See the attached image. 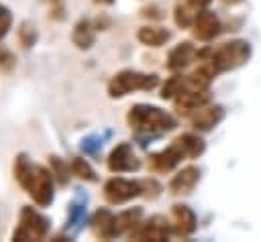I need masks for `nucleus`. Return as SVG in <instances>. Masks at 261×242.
I'll return each mask as SVG.
<instances>
[{
	"label": "nucleus",
	"instance_id": "obj_1",
	"mask_svg": "<svg viewBox=\"0 0 261 242\" xmlns=\"http://www.w3.org/2000/svg\"><path fill=\"white\" fill-rule=\"evenodd\" d=\"M14 179L16 183L29 193V197L39 205V207H47L51 205L53 197H55V189H53V173L51 169H45L43 165H37L29 159L27 153H18L14 157Z\"/></svg>",
	"mask_w": 261,
	"mask_h": 242
},
{
	"label": "nucleus",
	"instance_id": "obj_2",
	"mask_svg": "<svg viewBox=\"0 0 261 242\" xmlns=\"http://www.w3.org/2000/svg\"><path fill=\"white\" fill-rule=\"evenodd\" d=\"M126 120L130 128L137 130L139 134H157L175 128V118L171 114L149 104H135L128 110Z\"/></svg>",
	"mask_w": 261,
	"mask_h": 242
},
{
	"label": "nucleus",
	"instance_id": "obj_3",
	"mask_svg": "<svg viewBox=\"0 0 261 242\" xmlns=\"http://www.w3.org/2000/svg\"><path fill=\"white\" fill-rule=\"evenodd\" d=\"M49 234V218L43 216L39 209L24 205L18 216V224L12 232L14 242H31V240H45Z\"/></svg>",
	"mask_w": 261,
	"mask_h": 242
},
{
	"label": "nucleus",
	"instance_id": "obj_4",
	"mask_svg": "<svg viewBox=\"0 0 261 242\" xmlns=\"http://www.w3.org/2000/svg\"><path fill=\"white\" fill-rule=\"evenodd\" d=\"M159 83V77L155 73H141L133 69L118 71L110 81H108V96L110 98H122L130 92L137 89H153Z\"/></svg>",
	"mask_w": 261,
	"mask_h": 242
},
{
	"label": "nucleus",
	"instance_id": "obj_5",
	"mask_svg": "<svg viewBox=\"0 0 261 242\" xmlns=\"http://www.w3.org/2000/svg\"><path fill=\"white\" fill-rule=\"evenodd\" d=\"M251 55V47L247 41H228L216 47L210 55V69L216 71H226L243 65Z\"/></svg>",
	"mask_w": 261,
	"mask_h": 242
},
{
	"label": "nucleus",
	"instance_id": "obj_6",
	"mask_svg": "<svg viewBox=\"0 0 261 242\" xmlns=\"http://www.w3.org/2000/svg\"><path fill=\"white\" fill-rule=\"evenodd\" d=\"M143 181H130L122 177H112L104 183V197L108 203H126L137 195H143Z\"/></svg>",
	"mask_w": 261,
	"mask_h": 242
},
{
	"label": "nucleus",
	"instance_id": "obj_7",
	"mask_svg": "<svg viewBox=\"0 0 261 242\" xmlns=\"http://www.w3.org/2000/svg\"><path fill=\"white\" fill-rule=\"evenodd\" d=\"M139 167H141V161L137 159L128 142H120L112 148L108 157V169L112 173H130V171H137Z\"/></svg>",
	"mask_w": 261,
	"mask_h": 242
},
{
	"label": "nucleus",
	"instance_id": "obj_8",
	"mask_svg": "<svg viewBox=\"0 0 261 242\" xmlns=\"http://www.w3.org/2000/svg\"><path fill=\"white\" fill-rule=\"evenodd\" d=\"M167 236H169V224H167V220L163 216H153L147 222L139 224L130 232V238H135V240H153V242H159V240H165Z\"/></svg>",
	"mask_w": 261,
	"mask_h": 242
},
{
	"label": "nucleus",
	"instance_id": "obj_9",
	"mask_svg": "<svg viewBox=\"0 0 261 242\" xmlns=\"http://www.w3.org/2000/svg\"><path fill=\"white\" fill-rule=\"evenodd\" d=\"M192 33L198 41H212L218 33H220V20L214 12L210 10H202L196 14L194 18V24H192Z\"/></svg>",
	"mask_w": 261,
	"mask_h": 242
},
{
	"label": "nucleus",
	"instance_id": "obj_10",
	"mask_svg": "<svg viewBox=\"0 0 261 242\" xmlns=\"http://www.w3.org/2000/svg\"><path fill=\"white\" fill-rule=\"evenodd\" d=\"M224 118L222 106H202L192 114V126L198 130H212Z\"/></svg>",
	"mask_w": 261,
	"mask_h": 242
},
{
	"label": "nucleus",
	"instance_id": "obj_11",
	"mask_svg": "<svg viewBox=\"0 0 261 242\" xmlns=\"http://www.w3.org/2000/svg\"><path fill=\"white\" fill-rule=\"evenodd\" d=\"M200 179V169L198 167H184L181 171H177L171 181H169V191L175 193V195H181V193H190L194 189V185L198 183Z\"/></svg>",
	"mask_w": 261,
	"mask_h": 242
},
{
	"label": "nucleus",
	"instance_id": "obj_12",
	"mask_svg": "<svg viewBox=\"0 0 261 242\" xmlns=\"http://www.w3.org/2000/svg\"><path fill=\"white\" fill-rule=\"evenodd\" d=\"M194 55H196V49H194V45L192 43H179V45H175L171 51H169V55H167V69L169 71H179V69H184L186 65H190V61L194 59Z\"/></svg>",
	"mask_w": 261,
	"mask_h": 242
},
{
	"label": "nucleus",
	"instance_id": "obj_13",
	"mask_svg": "<svg viewBox=\"0 0 261 242\" xmlns=\"http://www.w3.org/2000/svg\"><path fill=\"white\" fill-rule=\"evenodd\" d=\"M208 100H210V96L206 94V89H184L175 98V108L179 112H190V110H198V108L206 106Z\"/></svg>",
	"mask_w": 261,
	"mask_h": 242
},
{
	"label": "nucleus",
	"instance_id": "obj_14",
	"mask_svg": "<svg viewBox=\"0 0 261 242\" xmlns=\"http://www.w3.org/2000/svg\"><path fill=\"white\" fill-rule=\"evenodd\" d=\"M173 216V230L179 236H188L196 230V214L188 205H173L171 209Z\"/></svg>",
	"mask_w": 261,
	"mask_h": 242
},
{
	"label": "nucleus",
	"instance_id": "obj_15",
	"mask_svg": "<svg viewBox=\"0 0 261 242\" xmlns=\"http://www.w3.org/2000/svg\"><path fill=\"white\" fill-rule=\"evenodd\" d=\"M181 159H186L184 155H181V150L171 142L165 150H161V153H155L153 157H151V167L155 169V171H161V173H165V171H171Z\"/></svg>",
	"mask_w": 261,
	"mask_h": 242
},
{
	"label": "nucleus",
	"instance_id": "obj_16",
	"mask_svg": "<svg viewBox=\"0 0 261 242\" xmlns=\"http://www.w3.org/2000/svg\"><path fill=\"white\" fill-rule=\"evenodd\" d=\"M141 207H135V209H126V211H122V214H118V216H114V224H112V238H116V236H120V234H124V232H133L141 222Z\"/></svg>",
	"mask_w": 261,
	"mask_h": 242
},
{
	"label": "nucleus",
	"instance_id": "obj_17",
	"mask_svg": "<svg viewBox=\"0 0 261 242\" xmlns=\"http://www.w3.org/2000/svg\"><path fill=\"white\" fill-rule=\"evenodd\" d=\"M137 39L147 47H161L171 39V33L163 26H141L137 31Z\"/></svg>",
	"mask_w": 261,
	"mask_h": 242
},
{
	"label": "nucleus",
	"instance_id": "obj_18",
	"mask_svg": "<svg viewBox=\"0 0 261 242\" xmlns=\"http://www.w3.org/2000/svg\"><path fill=\"white\" fill-rule=\"evenodd\" d=\"M96 41V33H94V26L90 20H77L73 31H71V43L77 47V49H90Z\"/></svg>",
	"mask_w": 261,
	"mask_h": 242
},
{
	"label": "nucleus",
	"instance_id": "obj_19",
	"mask_svg": "<svg viewBox=\"0 0 261 242\" xmlns=\"http://www.w3.org/2000/svg\"><path fill=\"white\" fill-rule=\"evenodd\" d=\"M173 144L181 150V155H184L186 159H196L198 155L204 153V140H202L200 136H196V134H190V132L177 136V138L173 140Z\"/></svg>",
	"mask_w": 261,
	"mask_h": 242
},
{
	"label": "nucleus",
	"instance_id": "obj_20",
	"mask_svg": "<svg viewBox=\"0 0 261 242\" xmlns=\"http://www.w3.org/2000/svg\"><path fill=\"white\" fill-rule=\"evenodd\" d=\"M112 224H114V214L110 209H98L94 216H92V230L104 238V240H110L112 238Z\"/></svg>",
	"mask_w": 261,
	"mask_h": 242
},
{
	"label": "nucleus",
	"instance_id": "obj_21",
	"mask_svg": "<svg viewBox=\"0 0 261 242\" xmlns=\"http://www.w3.org/2000/svg\"><path fill=\"white\" fill-rule=\"evenodd\" d=\"M84 220H86V197L84 199H73L69 203V209H67V226L65 228L71 234H75L84 226Z\"/></svg>",
	"mask_w": 261,
	"mask_h": 242
},
{
	"label": "nucleus",
	"instance_id": "obj_22",
	"mask_svg": "<svg viewBox=\"0 0 261 242\" xmlns=\"http://www.w3.org/2000/svg\"><path fill=\"white\" fill-rule=\"evenodd\" d=\"M69 169H71V175H75V177H80V179H84V181H96V179H98V177H96V171L92 169V165H90L86 159L75 157V159L71 161Z\"/></svg>",
	"mask_w": 261,
	"mask_h": 242
},
{
	"label": "nucleus",
	"instance_id": "obj_23",
	"mask_svg": "<svg viewBox=\"0 0 261 242\" xmlns=\"http://www.w3.org/2000/svg\"><path fill=\"white\" fill-rule=\"evenodd\" d=\"M184 89H186V81H184V77L173 75V77H169V79L165 81V85H163V89H161V98H163V100L175 98V96L181 94Z\"/></svg>",
	"mask_w": 261,
	"mask_h": 242
},
{
	"label": "nucleus",
	"instance_id": "obj_24",
	"mask_svg": "<svg viewBox=\"0 0 261 242\" xmlns=\"http://www.w3.org/2000/svg\"><path fill=\"white\" fill-rule=\"evenodd\" d=\"M192 4H179V6H175V24L177 26H181V28H186V26H192L194 24V18H196V12H192Z\"/></svg>",
	"mask_w": 261,
	"mask_h": 242
},
{
	"label": "nucleus",
	"instance_id": "obj_25",
	"mask_svg": "<svg viewBox=\"0 0 261 242\" xmlns=\"http://www.w3.org/2000/svg\"><path fill=\"white\" fill-rule=\"evenodd\" d=\"M37 39H39L37 28H35L31 22H22L20 28H18V41H20V45H22L24 49H31V47L37 43Z\"/></svg>",
	"mask_w": 261,
	"mask_h": 242
},
{
	"label": "nucleus",
	"instance_id": "obj_26",
	"mask_svg": "<svg viewBox=\"0 0 261 242\" xmlns=\"http://www.w3.org/2000/svg\"><path fill=\"white\" fill-rule=\"evenodd\" d=\"M49 167H51L53 177H55L61 185H65V183L69 181V175H67V173H69L71 169H67V165H65L59 157H55V155H53V157H49Z\"/></svg>",
	"mask_w": 261,
	"mask_h": 242
},
{
	"label": "nucleus",
	"instance_id": "obj_27",
	"mask_svg": "<svg viewBox=\"0 0 261 242\" xmlns=\"http://www.w3.org/2000/svg\"><path fill=\"white\" fill-rule=\"evenodd\" d=\"M10 26H12V12L8 6L0 4V39H4L8 35Z\"/></svg>",
	"mask_w": 261,
	"mask_h": 242
},
{
	"label": "nucleus",
	"instance_id": "obj_28",
	"mask_svg": "<svg viewBox=\"0 0 261 242\" xmlns=\"http://www.w3.org/2000/svg\"><path fill=\"white\" fill-rule=\"evenodd\" d=\"M16 65V57L12 55V51H8L6 47L0 45V71H12Z\"/></svg>",
	"mask_w": 261,
	"mask_h": 242
},
{
	"label": "nucleus",
	"instance_id": "obj_29",
	"mask_svg": "<svg viewBox=\"0 0 261 242\" xmlns=\"http://www.w3.org/2000/svg\"><path fill=\"white\" fill-rule=\"evenodd\" d=\"M100 146H102V140H100L98 136H88L86 140H82V148H84L86 153H90V155L98 153Z\"/></svg>",
	"mask_w": 261,
	"mask_h": 242
},
{
	"label": "nucleus",
	"instance_id": "obj_30",
	"mask_svg": "<svg viewBox=\"0 0 261 242\" xmlns=\"http://www.w3.org/2000/svg\"><path fill=\"white\" fill-rule=\"evenodd\" d=\"M143 16H153V18H161V14H159V8H157V6H147V8H143Z\"/></svg>",
	"mask_w": 261,
	"mask_h": 242
},
{
	"label": "nucleus",
	"instance_id": "obj_31",
	"mask_svg": "<svg viewBox=\"0 0 261 242\" xmlns=\"http://www.w3.org/2000/svg\"><path fill=\"white\" fill-rule=\"evenodd\" d=\"M210 2H212V0H190L188 4H192V6H194V8L198 10V8H206V6L210 4Z\"/></svg>",
	"mask_w": 261,
	"mask_h": 242
},
{
	"label": "nucleus",
	"instance_id": "obj_32",
	"mask_svg": "<svg viewBox=\"0 0 261 242\" xmlns=\"http://www.w3.org/2000/svg\"><path fill=\"white\" fill-rule=\"evenodd\" d=\"M94 2H96V4H112L114 0H94Z\"/></svg>",
	"mask_w": 261,
	"mask_h": 242
}]
</instances>
